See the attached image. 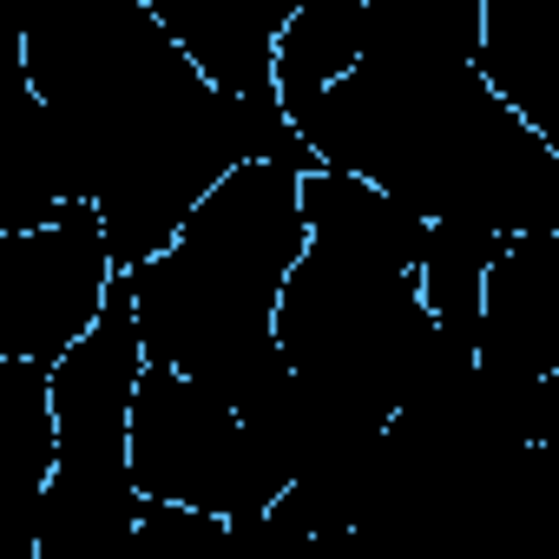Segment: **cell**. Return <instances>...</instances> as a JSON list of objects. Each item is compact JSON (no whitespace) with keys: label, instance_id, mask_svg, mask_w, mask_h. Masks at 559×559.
Segmentation results:
<instances>
[{"label":"cell","instance_id":"cell-1","mask_svg":"<svg viewBox=\"0 0 559 559\" xmlns=\"http://www.w3.org/2000/svg\"><path fill=\"white\" fill-rule=\"evenodd\" d=\"M21 53L34 99L73 152L80 198L93 204L119 276L152 263L224 171H317L284 112L217 99L158 34L145 0H93L21 21Z\"/></svg>","mask_w":559,"mask_h":559},{"label":"cell","instance_id":"cell-2","mask_svg":"<svg viewBox=\"0 0 559 559\" xmlns=\"http://www.w3.org/2000/svg\"><path fill=\"white\" fill-rule=\"evenodd\" d=\"M474 0H369L362 60L290 132L317 171L356 178L415 224L493 237L559 230V158L480 86Z\"/></svg>","mask_w":559,"mask_h":559},{"label":"cell","instance_id":"cell-3","mask_svg":"<svg viewBox=\"0 0 559 559\" xmlns=\"http://www.w3.org/2000/svg\"><path fill=\"white\" fill-rule=\"evenodd\" d=\"M304 171L237 165L224 171L178 237L119 276L139 349L152 369L243 408L276 369V297L304 257Z\"/></svg>","mask_w":559,"mask_h":559},{"label":"cell","instance_id":"cell-4","mask_svg":"<svg viewBox=\"0 0 559 559\" xmlns=\"http://www.w3.org/2000/svg\"><path fill=\"white\" fill-rule=\"evenodd\" d=\"M304 257L276 297V362L323 408L382 435L435 343L415 297L428 224L336 171L304 178Z\"/></svg>","mask_w":559,"mask_h":559},{"label":"cell","instance_id":"cell-5","mask_svg":"<svg viewBox=\"0 0 559 559\" xmlns=\"http://www.w3.org/2000/svg\"><path fill=\"white\" fill-rule=\"evenodd\" d=\"M126 474H132L139 500L198 507L217 520H250V513H270L284 500V480L243 441L237 408H224L217 395H204L185 376L152 369V362L132 389Z\"/></svg>","mask_w":559,"mask_h":559},{"label":"cell","instance_id":"cell-6","mask_svg":"<svg viewBox=\"0 0 559 559\" xmlns=\"http://www.w3.org/2000/svg\"><path fill=\"white\" fill-rule=\"evenodd\" d=\"M112 284L119 270L93 204H67L40 230L0 237V362L53 369L99 323Z\"/></svg>","mask_w":559,"mask_h":559},{"label":"cell","instance_id":"cell-7","mask_svg":"<svg viewBox=\"0 0 559 559\" xmlns=\"http://www.w3.org/2000/svg\"><path fill=\"white\" fill-rule=\"evenodd\" d=\"M145 14L217 99L243 112H284L270 86V53L297 0H145Z\"/></svg>","mask_w":559,"mask_h":559},{"label":"cell","instance_id":"cell-8","mask_svg":"<svg viewBox=\"0 0 559 559\" xmlns=\"http://www.w3.org/2000/svg\"><path fill=\"white\" fill-rule=\"evenodd\" d=\"M362 40H369V0H297V14L284 21L270 53V86L284 119L323 99L362 60Z\"/></svg>","mask_w":559,"mask_h":559},{"label":"cell","instance_id":"cell-9","mask_svg":"<svg viewBox=\"0 0 559 559\" xmlns=\"http://www.w3.org/2000/svg\"><path fill=\"white\" fill-rule=\"evenodd\" d=\"M224 533H230V520H217V513L139 500L132 546H139V559H224Z\"/></svg>","mask_w":559,"mask_h":559}]
</instances>
